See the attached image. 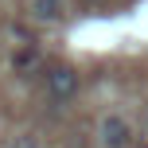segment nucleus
<instances>
[{"label":"nucleus","instance_id":"f257e3e1","mask_svg":"<svg viewBox=\"0 0 148 148\" xmlns=\"http://www.w3.org/2000/svg\"><path fill=\"white\" fill-rule=\"evenodd\" d=\"M78 70L74 66H55V70H47V97H51L55 105H62V101H70L74 94H78Z\"/></svg>","mask_w":148,"mask_h":148},{"label":"nucleus","instance_id":"f03ea898","mask_svg":"<svg viewBox=\"0 0 148 148\" xmlns=\"http://www.w3.org/2000/svg\"><path fill=\"white\" fill-rule=\"evenodd\" d=\"M101 144H105V148H129V144H133V129H129V121L117 117V113L105 117V121H101Z\"/></svg>","mask_w":148,"mask_h":148},{"label":"nucleus","instance_id":"7ed1b4c3","mask_svg":"<svg viewBox=\"0 0 148 148\" xmlns=\"http://www.w3.org/2000/svg\"><path fill=\"white\" fill-rule=\"evenodd\" d=\"M31 16L39 23H59L66 12H62V0H31Z\"/></svg>","mask_w":148,"mask_h":148},{"label":"nucleus","instance_id":"20e7f679","mask_svg":"<svg viewBox=\"0 0 148 148\" xmlns=\"http://www.w3.org/2000/svg\"><path fill=\"white\" fill-rule=\"evenodd\" d=\"M12 148H39V140H35L31 133H23V136H16V140H12Z\"/></svg>","mask_w":148,"mask_h":148},{"label":"nucleus","instance_id":"39448f33","mask_svg":"<svg viewBox=\"0 0 148 148\" xmlns=\"http://www.w3.org/2000/svg\"><path fill=\"white\" fill-rule=\"evenodd\" d=\"M78 4H86V8H97V4H105V0H78Z\"/></svg>","mask_w":148,"mask_h":148}]
</instances>
